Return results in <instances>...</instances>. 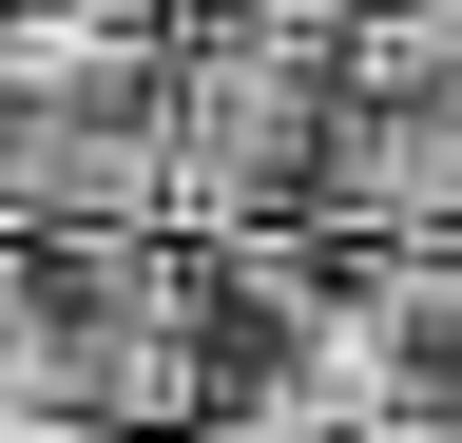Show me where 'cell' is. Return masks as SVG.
Wrapping results in <instances>:
<instances>
[{
	"label": "cell",
	"instance_id": "obj_1",
	"mask_svg": "<svg viewBox=\"0 0 462 443\" xmlns=\"http://www.w3.org/2000/svg\"><path fill=\"white\" fill-rule=\"evenodd\" d=\"M39 309H58V385L97 443H193L231 424L251 309H231L212 232H39Z\"/></svg>",
	"mask_w": 462,
	"mask_h": 443
},
{
	"label": "cell",
	"instance_id": "obj_2",
	"mask_svg": "<svg viewBox=\"0 0 462 443\" xmlns=\"http://www.w3.org/2000/svg\"><path fill=\"white\" fill-rule=\"evenodd\" d=\"M154 116H173V212L231 251V232H309V174H328L346 78H328V39H231V20H173Z\"/></svg>",
	"mask_w": 462,
	"mask_h": 443
},
{
	"label": "cell",
	"instance_id": "obj_3",
	"mask_svg": "<svg viewBox=\"0 0 462 443\" xmlns=\"http://www.w3.org/2000/svg\"><path fill=\"white\" fill-rule=\"evenodd\" d=\"M309 232L328 251H462V78L346 97V116H328V174H309Z\"/></svg>",
	"mask_w": 462,
	"mask_h": 443
},
{
	"label": "cell",
	"instance_id": "obj_4",
	"mask_svg": "<svg viewBox=\"0 0 462 443\" xmlns=\"http://www.w3.org/2000/svg\"><path fill=\"white\" fill-rule=\"evenodd\" d=\"M154 78H173V0H0V116L154 97Z\"/></svg>",
	"mask_w": 462,
	"mask_h": 443
},
{
	"label": "cell",
	"instance_id": "obj_5",
	"mask_svg": "<svg viewBox=\"0 0 462 443\" xmlns=\"http://www.w3.org/2000/svg\"><path fill=\"white\" fill-rule=\"evenodd\" d=\"M173 20H231V39H346V0H173Z\"/></svg>",
	"mask_w": 462,
	"mask_h": 443
},
{
	"label": "cell",
	"instance_id": "obj_6",
	"mask_svg": "<svg viewBox=\"0 0 462 443\" xmlns=\"http://www.w3.org/2000/svg\"><path fill=\"white\" fill-rule=\"evenodd\" d=\"M193 443H231V424H193Z\"/></svg>",
	"mask_w": 462,
	"mask_h": 443
}]
</instances>
